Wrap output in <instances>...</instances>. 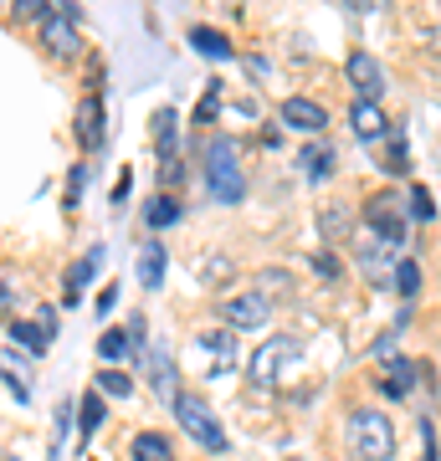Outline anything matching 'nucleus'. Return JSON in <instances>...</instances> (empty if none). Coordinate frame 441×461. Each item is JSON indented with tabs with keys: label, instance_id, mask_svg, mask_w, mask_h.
<instances>
[{
	"label": "nucleus",
	"instance_id": "5",
	"mask_svg": "<svg viewBox=\"0 0 441 461\" xmlns=\"http://www.w3.org/2000/svg\"><path fill=\"white\" fill-rule=\"evenodd\" d=\"M293 359H298V344L288 333H278V339H267L262 348H252V369H246V375H252L257 390H272L282 379V364H293Z\"/></svg>",
	"mask_w": 441,
	"mask_h": 461
},
{
	"label": "nucleus",
	"instance_id": "13",
	"mask_svg": "<svg viewBox=\"0 0 441 461\" xmlns=\"http://www.w3.org/2000/svg\"><path fill=\"white\" fill-rule=\"evenodd\" d=\"M78 139H82L87 149H98V144H103V103H98V98L82 103V113H78Z\"/></svg>",
	"mask_w": 441,
	"mask_h": 461
},
{
	"label": "nucleus",
	"instance_id": "28",
	"mask_svg": "<svg viewBox=\"0 0 441 461\" xmlns=\"http://www.w3.org/2000/svg\"><path fill=\"white\" fill-rule=\"evenodd\" d=\"M200 344H206V348H216L221 359H231V348H236V339H231V333H200Z\"/></svg>",
	"mask_w": 441,
	"mask_h": 461
},
{
	"label": "nucleus",
	"instance_id": "25",
	"mask_svg": "<svg viewBox=\"0 0 441 461\" xmlns=\"http://www.w3.org/2000/svg\"><path fill=\"white\" fill-rule=\"evenodd\" d=\"M154 139H160V154H170L175 149V113L164 108V113H154Z\"/></svg>",
	"mask_w": 441,
	"mask_h": 461
},
{
	"label": "nucleus",
	"instance_id": "20",
	"mask_svg": "<svg viewBox=\"0 0 441 461\" xmlns=\"http://www.w3.org/2000/svg\"><path fill=\"white\" fill-rule=\"evenodd\" d=\"M133 390V375H124V369H98V395H129Z\"/></svg>",
	"mask_w": 441,
	"mask_h": 461
},
{
	"label": "nucleus",
	"instance_id": "38",
	"mask_svg": "<svg viewBox=\"0 0 441 461\" xmlns=\"http://www.w3.org/2000/svg\"><path fill=\"white\" fill-rule=\"evenodd\" d=\"M436 41H441V32H436Z\"/></svg>",
	"mask_w": 441,
	"mask_h": 461
},
{
	"label": "nucleus",
	"instance_id": "12",
	"mask_svg": "<svg viewBox=\"0 0 441 461\" xmlns=\"http://www.w3.org/2000/svg\"><path fill=\"white\" fill-rule=\"evenodd\" d=\"M129 451H133V461H175V446L164 441L160 430H139Z\"/></svg>",
	"mask_w": 441,
	"mask_h": 461
},
{
	"label": "nucleus",
	"instance_id": "33",
	"mask_svg": "<svg viewBox=\"0 0 441 461\" xmlns=\"http://www.w3.org/2000/svg\"><path fill=\"white\" fill-rule=\"evenodd\" d=\"M313 267H318V272H324V277H339V262H334V257H324V251H318V257H313Z\"/></svg>",
	"mask_w": 441,
	"mask_h": 461
},
{
	"label": "nucleus",
	"instance_id": "9",
	"mask_svg": "<svg viewBox=\"0 0 441 461\" xmlns=\"http://www.w3.org/2000/svg\"><path fill=\"white\" fill-rule=\"evenodd\" d=\"M282 123L288 129H303V133H318V129H328V113L313 98H288L282 103Z\"/></svg>",
	"mask_w": 441,
	"mask_h": 461
},
{
	"label": "nucleus",
	"instance_id": "22",
	"mask_svg": "<svg viewBox=\"0 0 441 461\" xmlns=\"http://www.w3.org/2000/svg\"><path fill=\"white\" fill-rule=\"evenodd\" d=\"M98 354H103L108 364H114V359H124V354H129V333H124V329H108V333L98 339Z\"/></svg>",
	"mask_w": 441,
	"mask_h": 461
},
{
	"label": "nucleus",
	"instance_id": "27",
	"mask_svg": "<svg viewBox=\"0 0 441 461\" xmlns=\"http://www.w3.org/2000/svg\"><path fill=\"white\" fill-rule=\"evenodd\" d=\"M318 226H324V236H344V230H349V215H344V211H324V215H318Z\"/></svg>",
	"mask_w": 441,
	"mask_h": 461
},
{
	"label": "nucleus",
	"instance_id": "18",
	"mask_svg": "<svg viewBox=\"0 0 441 461\" xmlns=\"http://www.w3.org/2000/svg\"><path fill=\"white\" fill-rule=\"evenodd\" d=\"M175 221H180V200H175V195H154V200H149V226H154V230L175 226Z\"/></svg>",
	"mask_w": 441,
	"mask_h": 461
},
{
	"label": "nucleus",
	"instance_id": "32",
	"mask_svg": "<svg viewBox=\"0 0 441 461\" xmlns=\"http://www.w3.org/2000/svg\"><path fill=\"white\" fill-rule=\"evenodd\" d=\"M16 11H21V16H51L47 0H16Z\"/></svg>",
	"mask_w": 441,
	"mask_h": 461
},
{
	"label": "nucleus",
	"instance_id": "1",
	"mask_svg": "<svg viewBox=\"0 0 441 461\" xmlns=\"http://www.w3.org/2000/svg\"><path fill=\"white\" fill-rule=\"evenodd\" d=\"M349 451L360 461H390L395 456V426L380 411H354L349 415Z\"/></svg>",
	"mask_w": 441,
	"mask_h": 461
},
{
	"label": "nucleus",
	"instance_id": "11",
	"mask_svg": "<svg viewBox=\"0 0 441 461\" xmlns=\"http://www.w3.org/2000/svg\"><path fill=\"white\" fill-rule=\"evenodd\" d=\"M349 123H354L360 139H385V133H390V123H385V113H380L375 103H354V108H349Z\"/></svg>",
	"mask_w": 441,
	"mask_h": 461
},
{
	"label": "nucleus",
	"instance_id": "15",
	"mask_svg": "<svg viewBox=\"0 0 441 461\" xmlns=\"http://www.w3.org/2000/svg\"><path fill=\"white\" fill-rule=\"evenodd\" d=\"M385 369H390V379H385V395H410L416 390V364H406V359H385Z\"/></svg>",
	"mask_w": 441,
	"mask_h": 461
},
{
	"label": "nucleus",
	"instance_id": "7",
	"mask_svg": "<svg viewBox=\"0 0 441 461\" xmlns=\"http://www.w3.org/2000/svg\"><path fill=\"white\" fill-rule=\"evenodd\" d=\"M267 313H272V303H267L262 293H236V297L221 303V318H226L231 329H262Z\"/></svg>",
	"mask_w": 441,
	"mask_h": 461
},
{
	"label": "nucleus",
	"instance_id": "29",
	"mask_svg": "<svg viewBox=\"0 0 441 461\" xmlns=\"http://www.w3.org/2000/svg\"><path fill=\"white\" fill-rule=\"evenodd\" d=\"M390 175H406V139L390 133Z\"/></svg>",
	"mask_w": 441,
	"mask_h": 461
},
{
	"label": "nucleus",
	"instance_id": "36",
	"mask_svg": "<svg viewBox=\"0 0 441 461\" xmlns=\"http://www.w3.org/2000/svg\"><path fill=\"white\" fill-rule=\"evenodd\" d=\"M5 308H11V287H5V282H0V313H5Z\"/></svg>",
	"mask_w": 441,
	"mask_h": 461
},
{
	"label": "nucleus",
	"instance_id": "35",
	"mask_svg": "<svg viewBox=\"0 0 441 461\" xmlns=\"http://www.w3.org/2000/svg\"><path fill=\"white\" fill-rule=\"evenodd\" d=\"M36 323H41L47 333H57V313H51V308H41V313H36Z\"/></svg>",
	"mask_w": 441,
	"mask_h": 461
},
{
	"label": "nucleus",
	"instance_id": "14",
	"mask_svg": "<svg viewBox=\"0 0 441 461\" xmlns=\"http://www.w3.org/2000/svg\"><path fill=\"white\" fill-rule=\"evenodd\" d=\"M139 282H144L149 293H160V282H164V247L160 241H149V247L139 251Z\"/></svg>",
	"mask_w": 441,
	"mask_h": 461
},
{
	"label": "nucleus",
	"instance_id": "6",
	"mask_svg": "<svg viewBox=\"0 0 441 461\" xmlns=\"http://www.w3.org/2000/svg\"><path fill=\"white\" fill-rule=\"evenodd\" d=\"M41 47H51L57 57H78L82 36H78V5H72V0H62V5L41 21Z\"/></svg>",
	"mask_w": 441,
	"mask_h": 461
},
{
	"label": "nucleus",
	"instance_id": "24",
	"mask_svg": "<svg viewBox=\"0 0 441 461\" xmlns=\"http://www.w3.org/2000/svg\"><path fill=\"white\" fill-rule=\"evenodd\" d=\"M390 251H395V247H385V241H375L370 251H360V267L370 272V277H380V272H385V262H390Z\"/></svg>",
	"mask_w": 441,
	"mask_h": 461
},
{
	"label": "nucleus",
	"instance_id": "23",
	"mask_svg": "<svg viewBox=\"0 0 441 461\" xmlns=\"http://www.w3.org/2000/svg\"><path fill=\"white\" fill-rule=\"evenodd\" d=\"M98 272V257H87V262H78L72 272H67V303H78V293H82V282Z\"/></svg>",
	"mask_w": 441,
	"mask_h": 461
},
{
	"label": "nucleus",
	"instance_id": "26",
	"mask_svg": "<svg viewBox=\"0 0 441 461\" xmlns=\"http://www.w3.org/2000/svg\"><path fill=\"white\" fill-rule=\"evenodd\" d=\"M431 190H421V185H416V190H410V221H431Z\"/></svg>",
	"mask_w": 441,
	"mask_h": 461
},
{
	"label": "nucleus",
	"instance_id": "2",
	"mask_svg": "<svg viewBox=\"0 0 441 461\" xmlns=\"http://www.w3.org/2000/svg\"><path fill=\"white\" fill-rule=\"evenodd\" d=\"M206 190L221 205H236L246 195V180H242V169H236V144L231 139H211V149H206Z\"/></svg>",
	"mask_w": 441,
	"mask_h": 461
},
{
	"label": "nucleus",
	"instance_id": "21",
	"mask_svg": "<svg viewBox=\"0 0 441 461\" xmlns=\"http://www.w3.org/2000/svg\"><path fill=\"white\" fill-rule=\"evenodd\" d=\"M395 287H400V297H416L421 293V267L416 262H395Z\"/></svg>",
	"mask_w": 441,
	"mask_h": 461
},
{
	"label": "nucleus",
	"instance_id": "17",
	"mask_svg": "<svg viewBox=\"0 0 441 461\" xmlns=\"http://www.w3.org/2000/svg\"><path fill=\"white\" fill-rule=\"evenodd\" d=\"M98 426H103V395H82L78 400V430H82V441H87Z\"/></svg>",
	"mask_w": 441,
	"mask_h": 461
},
{
	"label": "nucleus",
	"instance_id": "8",
	"mask_svg": "<svg viewBox=\"0 0 441 461\" xmlns=\"http://www.w3.org/2000/svg\"><path fill=\"white\" fill-rule=\"evenodd\" d=\"M344 72H349V83L360 87V103H375L380 93H385V72H380V62L370 57V51H354Z\"/></svg>",
	"mask_w": 441,
	"mask_h": 461
},
{
	"label": "nucleus",
	"instance_id": "34",
	"mask_svg": "<svg viewBox=\"0 0 441 461\" xmlns=\"http://www.w3.org/2000/svg\"><path fill=\"white\" fill-rule=\"evenodd\" d=\"M114 303H118V287H103V293H98V313H108Z\"/></svg>",
	"mask_w": 441,
	"mask_h": 461
},
{
	"label": "nucleus",
	"instance_id": "3",
	"mask_svg": "<svg viewBox=\"0 0 441 461\" xmlns=\"http://www.w3.org/2000/svg\"><path fill=\"white\" fill-rule=\"evenodd\" d=\"M364 221L375 226V236L385 241V247L400 251V241H406V221H410V195H395V190L370 195L364 200Z\"/></svg>",
	"mask_w": 441,
	"mask_h": 461
},
{
	"label": "nucleus",
	"instance_id": "4",
	"mask_svg": "<svg viewBox=\"0 0 441 461\" xmlns=\"http://www.w3.org/2000/svg\"><path fill=\"white\" fill-rule=\"evenodd\" d=\"M175 415H180V426L190 430V441H200L206 451H226V430L216 426L211 405L200 395H175Z\"/></svg>",
	"mask_w": 441,
	"mask_h": 461
},
{
	"label": "nucleus",
	"instance_id": "10",
	"mask_svg": "<svg viewBox=\"0 0 441 461\" xmlns=\"http://www.w3.org/2000/svg\"><path fill=\"white\" fill-rule=\"evenodd\" d=\"M298 165L308 169V180H328V175L339 169V149H328V144H318V139H313V144L298 154Z\"/></svg>",
	"mask_w": 441,
	"mask_h": 461
},
{
	"label": "nucleus",
	"instance_id": "19",
	"mask_svg": "<svg viewBox=\"0 0 441 461\" xmlns=\"http://www.w3.org/2000/svg\"><path fill=\"white\" fill-rule=\"evenodd\" d=\"M190 41H196V51H206V57H216V62H221V57H231L226 36L211 32V26H196V32H190Z\"/></svg>",
	"mask_w": 441,
	"mask_h": 461
},
{
	"label": "nucleus",
	"instance_id": "30",
	"mask_svg": "<svg viewBox=\"0 0 441 461\" xmlns=\"http://www.w3.org/2000/svg\"><path fill=\"white\" fill-rule=\"evenodd\" d=\"M216 108H221V103H216V87H211V93H206V98L196 103V123H211V118H216Z\"/></svg>",
	"mask_w": 441,
	"mask_h": 461
},
{
	"label": "nucleus",
	"instance_id": "16",
	"mask_svg": "<svg viewBox=\"0 0 441 461\" xmlns=\"http://www.w3.org/2000/svg\"><path fill=\"white\" fill-rule=\"evenodd\" d=\"M11 339H16L21 348H32V354H41V348H51V333L41 329V323H26V318H16V323H11Z\"/></svg>",
	"mask_w": 441,
	"mask_h": 461
},
{
	"label": "nucleus",
	"instance_id": "37",
	"mask_svg": "<svg viewBox=\"0 0 441 461\" xmlns=\"http://www.w3.org/2000/svg\"><path fill=\"white\" fill-rule=\"evenodd\" d=\"M288 461H303V456H288Z\"/></svg>",
	"mask_w": 441,
	"mask_h": 461
},
{
	"label": "nucleus",
	"instance_id": "31",
	"mask_svg": "<svg viewBox=\"0 0 441 461\" xmlns=\"http://www.w3.org/2000/svg\"><path fill=\"white\" fill-rule=\"evenodd\" d=\"M82 185H87V169H72V185H67V205H78Z\"/></svg>",
	"mask_w": 441,
	"mask_h": 461
}]
</instances>
